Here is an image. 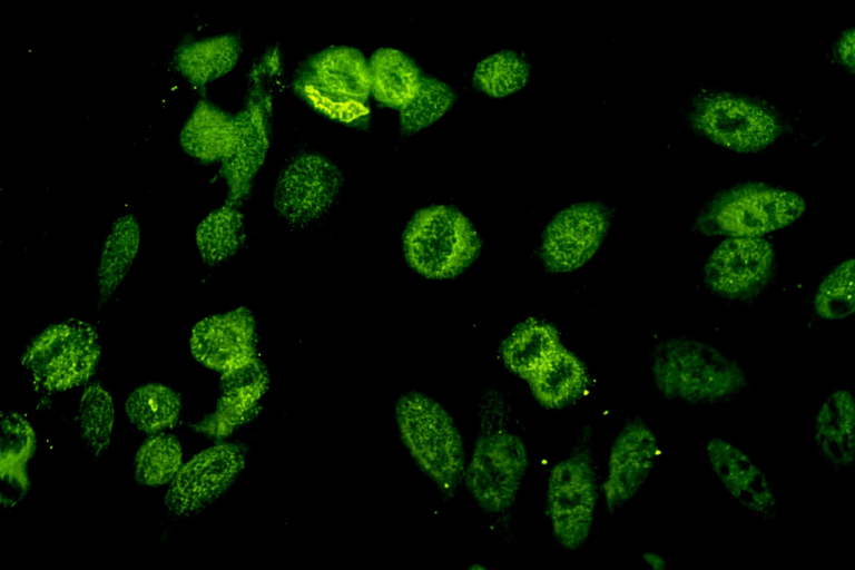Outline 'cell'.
Wrapping results in <instances>:
<instances>
[{"mask_svg": "<svg viewBox=\"0 0 855 570\" xmlns=\"http://www.w3.org/2000/svg\"><path fill=\"white\" fill-rule=\"evenodd\" d=\"M239 206L225 203L198 225L196 243L203 261L216 265L230 258L245 240L244 217Z\"/></svg>", "mask_w": 855, "mask_h": 570, "instance_id": "25", "label": "cell"}, {"mask_svg": "<svg viewBox=\"0 0 855 570\" xmlns=\"http://www.w3.org/2000/svg\"><path fill=\"white\" fill-rule=\"evenodd\" d=\"M183 451L177 438L158 434L145 441L134 460V476L144 487L164 485L181 466Z\"/></svg>", "mask_w": 855, "mask_h": 570, "instance_id": "29", "label": "cell"}, {"mask_svg": "<svg viewBox=\"0 0 855 570\" xmlns=\"http://www.w3.org/2000/svg\"><path fill=\"white\" fill-rule=\"evenodd\" d=\"M139 246V225L130 215L120 216L112 225L101 250L97 271V288L109 297L122 282Z\"/></svg>", "mask_w": 855, "mask_h": 570, "instance_id": "24", "label": "cell"}, {"mask_svg": "<svg viewBox=\"0 0 855 570\" xmlns=\"http://www.w3.org/2000/svg\"><path fill=\"white\" fill-rule=\"evenodd\" d=\"M642 560L655 570H666L668 568L666 559L655 551L643 553Z\"/></svg>", "mask_w": 855, "mask_h": 570, "instance_id": "36", "label": "cell"}, {"mask_svg": "<svg viewBox=\"0 0 855 570\" xmlns=\"http://www.w3.org/2000/svg\"><path fill=\"white\" fill-rule=\"evenodd\" d=\"M189 343L204 366L222 373L235 370L257 357L255 318L246 307L208 316L194 326Z\"/></svg>", "mask_w": 855, "mask_h": 570, "instance_id": "14", "label": "cell"}, {"mask_svg": "<svg viewBox=\"0 0 855 570\" xmlns=\"http://www.w3.org/2000/svg\"><path fill=\"white\" fill-rule=\"evenodd\" d=\"M101 354L96 328L68 320L45 328L27 346L21 364L41 393L65 392L86 383L96 372Z\"/></svg>", "mask_w": 855, "mask_h": 570, "instance_id": "7", "label": "cell"}, {"mask_svg": "<svg viewBox=\"0 0 855 570\" xmlns=\"http://www.w3.org/2000/svg\"><path fill=\"white\" fill-rule=\"evenodd\" d=\"M529 75L525 60L512 51H501L482 60L474 79L492 97H505L521 89Z\"/></svg>", "mask_w": 855, "mask_h": 570, "instance_id": "31", "label": "cell"}, {"mask_svg": "<svg viewBox=\"0 0 855 570\" xmlns=\"http://www.w3.org/2000/svg\"><path fill=\"white\" fill-rule=\"evenodd\" d=\"M453 101L454 95L448 85L424 77L415 97L401 109V129L406 134H414L431 126L445 115Z\"/></svg>", "mask_w": 855, "mask_h": 570, "instance_id": "32", "label": "cell"}, {"mask_svg": "<svg viewBox=\"0 0 855 570\" xmlns=\"http://www.w3.org/2000/svg\"><path fill=\"white\" fill-rule=\"evenodd\" d=\"M480 429L464 471L468 490L491 518L510 515L529 459L522 439L510 428L511 406L498 385L482 389L478 407Z\"/></svg>", "mask_w": 855, "mask_h": 570, "instance_id": "1", "label": "cell"}, {"mask_svg": "<svg viewBox=\"0 0 855 570\" xmlns=\"http://www.w3.org/2000/svg\"><path fill=\"white\" fill-rule=\"evenodd\" d=\"M368 66L371 95L381 105L400 110L415 97L424 79L405 53L390 47L377 49Z\"/></svg>", "mask_w": 855, "mask_h": 570, "instance_id": "23", "label": "cell"}, {"mask_svg": "<svg viewBox=\"0 0 855 570\" xmlns=\"http://www.w3.org/2000/svg\"><path fill=\"white\" fill-rule=\"evenodd\" d=\"M301 77L340 97L366 101L371 95L368 60L353 47H332L316 53Z\"/></svg>", "mask_w": 855, "mask_h": 570, "instance_id": "19", "label": "cell"}, {"mask_svg": "<svg viewBox=\"0 0 855 570\" xmlns=\"http://www.w3.org/2000/svg\"><path fill=\"white\" fill-rule=\"evenodd\" d=\"M401 440L420 469L452 498L464 478L461 434L448 411L421 392H405L395 402Z\"/></svg>", "mask_w": 855, "mask_h": 570, "instance_id": "3", "label": "cell"}, {"mask_svg": "<svg viewBox=\"0 0 855 570\" xmlns=\"http://www.w3.org/2000/svg\"><path fill=\"white\" fill-rule=\"evenodd\" d=\"M239 55V46L233 37H215L189 46L180 62L184 71L195 82H207L233 68Z\"/></svg>", "mask_w": 855, "mask_h": 570, "instance_id": "30", "label": "cell"}, {"mask_svg": "<svg viewBox=\"0 0 855 570\" xmlns=\"http://www.w3.org/2000/svg\"><path fill=\"white\" fill-rule=\"evenodd\" d=\"M659 454V441L639 417L626 422L612 442L608 473L602 485L605 503L615 512L630 501L650 478Z\"/></svg>", "mask_w": 855, "mask_h": 570, "instance_id": "13", "label": "cell"}, {"mask_svg": "<svg viewBox=\"0 0 855 570\" xmlns=\"http://www.w3.org/2000/svg\"><path fill=\"white\" fill-rule=\"evenodd\" d=\"M535 399L557 409L577 400L586 390L588 376L582 362L559 345L529 375Z\"/></svg>", "mask_w": 855, "mask_h": 570, "instance_id": "22", "label": "cell"}, {"mask_svg": "<svg viewBox=\"0 0 855 570\" xmlns=\"http://www.w3.org/2000/svg\"><path fill=\"white\" fill-rule=\"evenodd\" d=\"M559 345L558 333L551 325L529 320L504 340L501 355L511 372L528 379Z\"/></svg>", "mask_w": 855, "mask_h": 570, "instance_id": "26", "label": "cell"}, {"mask_svg": "<svg viewBox=\"0 0 855 570\" xmlns=\"http://www.w3.org/2000/svg\"><path fill=\"white\" fill-rule=\"evenodd\" d=\"M479 238L469 219L458 209L434 205L412 217L403 235L410 266L429 278H451L475 258Z\"/></svg>", "mask_w": 855, "mask_h": 570, "instance_id": "6", "label": "cell"}, {"mask_svg": "<svg viewBox=\"0 0 855 570\" xmlns=\"http://www.w3.org/2000/svg\"><path fill=\"white\" fill-rule=\"evenodd\" d=\"M246 449L236 443L207 448L180 466L165 495L167 512L183 519L219 499L246 464Z\"/></svg>", "mask_w": 855, "mask_h": 570, "instance_id": "10", "label": "cell"}, {"mask_svg": "<svg viewBox=\"0 0 855 570\" xmlns=\"http://www.w3.org/2000/svg\"><path fill=\"white\" fill-rule=\"evenodd\" d=\"M706 453L711 470L737 503L765 520L777 515L773 487L747 452L726 439L712 436L707 441Z\"/></svg>", "mask_w": 855, "mask_h": 570, "instance_id": "15", "label": "cell"}, {"mask_svg": "<svg viewBox=\"0 0 855 570\" xmlns=\"http://www.w3.org/2000/svg\"><path fill=\"white\" fill-rule=\"evenodd\" d=\"M774 250L759 236H735L724 239L704 266L706 285L729 301H748L759 295L770 281Z\"/></svg>", "mask_w": 855, "mask_h": 570, "instance_id": "11", "label": "cell"}, {"mask_svg": "<svg viewBox=\"0 0 855 570\" xmlns=\"http://www.w3.org/2000/svg\"><path fill=\"white\" fill-rule=\"evenodd\" d=\"M237 141L236 118L205 102L195 109L180 134L183 149L207 163L226 159Z\"/></svg>", "mask_w": 855, "mask_h": 570, "instance_id": "21", "label": "cell"}, {"mask_svg": "<svg viewBox=\"0 0 855 570\" xmlns=\"http://www.w3.org/2000/svg\"><path fill=\"white\" fill-rule=\"evenodd\" d=\"M36 449L30 423L14 411H1L0 474L2 507H12L27 493L26 465Z\"/></svg>", "mask_w": 855, "mask_h": 570, "instance_id": "20", "label": "cell"}, {"mask_svg": "<svg viewBox=\"0 0 855 570\" xmlns=\"http://www.w3.org/2000/svg\"><path fill=\"white\" fill-rule=\"evenodd\" d=\"M296 90L311 107L330 119L353 124L370 115L366 101L330 94L303 77L298 78Z\"/></svg>", "mask_w": 855, "mask_h": 570, "instance_id": "34", "label": "cell"}, {"mask_svg": "<svg viewBox=\"0 0 855 570\" xmlns=\"http://www.w3.org/2000/svg\"><path fill=\"white\" fill-rule=\"evenodd\" d=\"M649 360L653 384L667 400L718 404L736 400L748 387L747 373L737 361L694 337L660 340Z\"/></svg>", "mask_w": 855, "mask_h": 570, "instance_id": "2", "label": "cell"}, {"mask_svg": "<svg viewBox=\"0 0 855 570\" xmlns=\"http://www.w3.org/2000/svg\"><path fill=\"white\" fill-rule=\"evenodd\" d=\"M267 385V370L258 357L224 372L216 410L196 422L193 429L210 438L227 436L255 416Z\"/></svg>", "mask_w": 855, "mask_h": 570, "instance_id": "16", "label": "cell"}, {"mask_svg": "<svg viewBox=\"0 0 855 570\" xmlns=\"http://www.w3.org/2000/svg\"><path fill=\"white\" fill-rule=\"evenodd\" d=\"M115 421L112 397L99 384H90L82 392L75 422L82 443L98 456L110 444Z\"/></svg>", "mask_w": 855, "mask_h": 570, "instance_id": "28", "label": "cell"}, {"mask_svg": "<svg viewBox=\"0 0 855 570\" xmlns=\"http://www.w3.org/2000/svg\"><path fill=\"white\" fill-rule=\"evenodd\" d=\"M610 209L596 202L572 204L547 226L541 258L553 273L572 272L584 265L601 245L610 225Z\"/></svg>", "mask_w": 855, "mask_h": 570, "instance_id": "12", "label": "cell"}, {"mask_svg": "<svg viewBox=\"0 0 855 570\" xmlns=\"http://www.w3.org/2000/svg\"><path fill=\"white\" fill-rule=\"evenodd\" d=\"M805 207V200L795 191L747 183L716 195L692 227L708 236H760L793 224Z\"/></svg>", "mask_w": 855, "mask_h": 570, "instance_id": "4", "label": "cell"}, {"mask_svg": "<svg viewBox=\"0 0 855 570\" xmlns=\"http://www.w3.org/2000/svg\"><path fill=\"white\" fill-rule=\"evenodd\" d=\"M689 126L714 144L736 153H756L775 142L783 121L774 108L749 96L709 90L687 110Z\"/></svg>", "mask_w": 855, "mask_h": 570, "instance_id": "5", "label": "cell"}, {"mask_svg": "<svg viewBox=\"0 0 855 570\" xmlns=\"http://www.w3.org/2000/svg\"><path fill=\"white\" fill-rule=\"evenodd\" d=\"M342 187V173L330 158L303 150L292 156L279 171L273 206L286 225L304 228L331 210Z\"/></svg>", "mask_w": 855, "mask_h": 570, "instance_id": "9", "label": "cell"}, {"mask_svg": "<svg viewBox=\"0 0 855 570\" xmlns=\"http://www.w3.org/2000/svg\"><path fill=\"white\" fill-rule=\"evenodd\" d=\"M124 409L132 425L141 432L154 434L175 425L181 402L171 389L149 383L135 389L127 396Z\"/></svg>", "mask_w": 855, "mask_h": 570, "instance_id": "27", "label": "cell"}, {"mask_svg": "<svg viewBox=\"0 0 855 570\" xmlns=\"http://www.w3.org/2000/svg\"><path fill=\"white\" fill-rule=\"evenodd\" d=\"M597 502V473L589 429H582L570 454L551 470L547 491L553 535L574 550L588 539Z\"/></svg>", "mask_w": 855, "mask_h": 570, "instance_id": "8", "label": "cell"}, {"mask_svg": "<svg viewBox=\"0 0 855 570\" xmlns=\"http://www.w3.org/2000/svg\"><path fill=\"white\" fill-rule=\"evenodd\" d=\"M832 55L834 60L842 66L846 71L853 73L854 71V30L853 28L845 30L839 35L835 45L833 46Z\"/></svg>", "mask_w": 855, "mask_h": 570, "instance_id": "35", "label": "cell"}, {"mask_svg": "<svg viewBox=\"0 0 855 570\" xmlns=\"http://www.w3.org/2000/svg\"><path fill=\"white\" fill-rule=\"evenodd\" d=\"M815 450L838 472L852 466L855 455V403L849 390H837L819 406L814 423Z\"/></svg>", "mask_w": 855, "mask_h": 570, "instance_id": "18", "label": "cell"}, {"mask_svg": "<svg viewBox=\"0 0 855 570\" xmlns=\"http://www.w3.org/2000/svg\"><path fill=\"white\" fill-rule=\"evenodd\" d=\"M816 314L826 321L854 314V259L843 261L819 284L814 297Z\"/></svg>", "mask_w": 855, "mask_h": 570, "instance_id": "33", "label": "cell"}, {"mask_svg": "<svg viewBox=\"0 0 855 570\" xmlns=\"http://www.w3.org/2000/svg\"><path fill=\"white\" fill-rule=\"evenodd\" d=\"M235 118L238 141L233 153L222 161V175L228 186L226 202L240 206L249 195L253 180L265 161L269 140L262 100L249 102Z\"/></svg>", "mask_w": 855, "mask_h": 570, "instance_id": "17", "label": "cell"}]
</instances>
